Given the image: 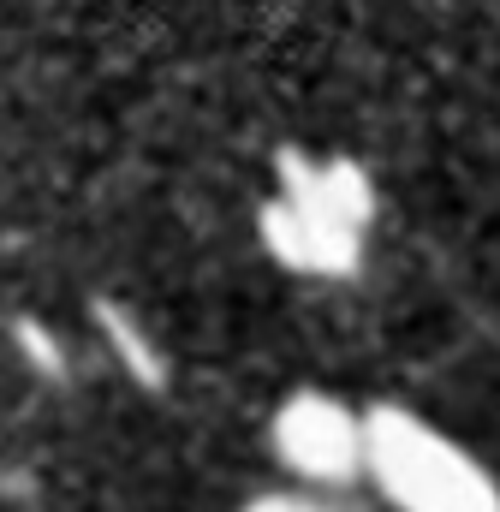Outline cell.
I'll return each instance as SVG.
<instances>
[{
    "label": "cell",
    "instance_id": "1",
    "mask_svg": "<svg viewBox=\"0 0 500 512\" xmlns=\"http://www.w3.org/2000/svg\"><path fill=\"white\" fill-rule=\"evenodd\" d=\"M375 227V185L346 155L286 149L274 161V197L256 209V239L286 274L352 280Z\"/></svg>",
    "mask_w": 500,
    "mask_h": 512
},
{
    "label": "cell",
    "instance_id": "2",
    "mask_svg": "<svg viewBox=\"0 0 500 512\" xmlns=\"http://www.w3.org/2000/svg\"><path fill=\"white\" fill-rule=\"evenodd\" d=\"M364 483L393 512H500V477L411 405H364Z\"/></svg>",
    "mask_w": 500,
    "mask_h": 512
},
{
    "label": "cell",
    "instance_id": "3",
    "mask_svg": "<svg viewBox=\"0 0 500 512\" xmlns=\"http://www.w3.org/2000/svg\"><path fill=\"white\" fill-rule=\"evenodd\" d=\"M268 453L298 489L346 495L364 483V405L328 387H292L268 411Z\"/></svg>",
    "mask_w": 500,
    "mask_h": 512
},
{
    "label": "cell",
    "instance_id": "4",
    "mask_svg": "<svg viewBox=\"0 0 500 512\" xmlns=\"http://www.w3.org/2000/svg\"><path fill=\"white\" fill-rule=\"evenodd\" d=\"M96 322H102V340L114 346V358L131 370V382H143L149 393H161V387H167V358L155 352V340L143 334V322H131L120 304H96Z\"/></svg>",
    "mask_w": 500,
    "mask_h": 512
},
{
    "label": "cell",
    "instance_id": "5",
    "mask_svg": "<svg viewBox=\"0 0 500 512\" xmlns=\"http://www.w3.org/2000/svg\"><path fill=\"white\" fill-rule=\"evenodd\" d=\"M12 340L24 346V358H30V370H42L48 382H66V352H60V340L48 334V328H36V322H12Z\"/></svg>",
    "mask_w": 500,
    "mask_h": 512
},
{
    "label": "cell",
    "instance_id": "6",
    "mask_svg": "<svg viewBox=\"0 0 500 512\" xmlns=\"http://www.w3.org/2000/svg\"><path fill=\"white\" fill-rule=\"evenodd\" d=\"M239 512H340V507H334V495H316V489L280 483V489H262V495H250Z\"/></svg>",
    "mask_w": 500,
    "mask_h": 512
}]
</instances>
